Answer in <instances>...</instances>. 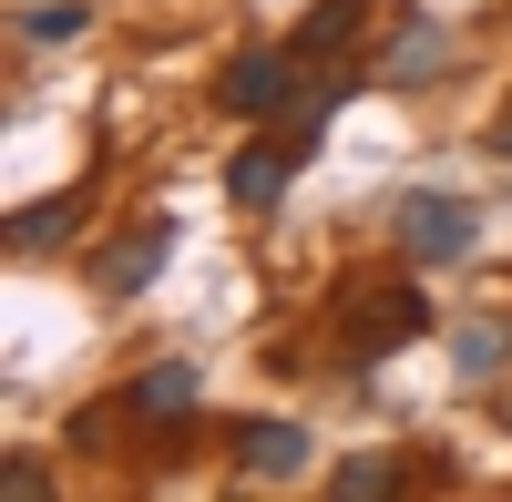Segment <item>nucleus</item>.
<instances>
[{
	"label": "nucleus",
	"instance_id": "20e7f679",
	"mask_svg": "<svg viewBox=\"0 0 512 502\" xmlns=\"http://www.w3.org/2000/svg\"><path fill=\"white\" fill-rule=\"evenodd\" d=\"M287 103H297V41L287 52H246L226 72V113H287Z\"/></svg>",
	"mask_w": 512,
	"mask_h": 502
},
{
	"label": "nucleus",
	"instance_id": "6e6552de",
	"mask_svg": "<svg viewBox=\"0 0 512 502\" xmlns=\"http://www.w3.org/2000/svg\"><path fill=\"white\" fill-rule=\"evenodd\" d=\"M82 216H93V195H52V205H21V216H11V246H21V257H41V246H62V236H82Z\"/></svg>",
	"mask_w": 512,
	"mask_h": 502
},
{
	"label": "nucleus",
	"instance_id": "f03ea898",
	"mask_svg": "<svg viewBox=\"0 0 512 502\" xmlns=\"http://www.w3.org/2000/svg\"><path fill=\"white\" fill-rule=\"evenodd\" d=\"M400 246H410L420 267H451V257L482 246V216L461 195H400Z\"/></svg>",
	"mask_w": 512,
	"mask_h": 502
},
{
	"label": "nucleus",
	"instance_id": "f257e3e1",
	"mask_svg": "<svg viewBox=\"0 0 512 502\" xmlns=\"http://www.w3.org/2000/svg\"><path fill=\"white\" fill-rule=\"evenodd\" d=\"M338 339H349V359H390L410 339H431V298L420 287H349L338 298Z\"/></svg>",
	"mask_w": 512,
	"mask_h": 502
},
{
	"label": "nucleus",
	"instance_id": "7ed1b4c3",
	"mask_svg": "<svg viewBox=\"0 0 512 502\" xmlns=\"http://www.w3.org/2000/svg\"><path fill=\"white\" fill-rule=\"evenodd\" d=\"M164 257H175V226H164V216H144L123 246H103L93 287H103V298H134V287H154V267H164Z\"/></svg>",
	"mask_w": 512,
	"mask_h": 502
},
{
	"label": "nucleus",
	"instance_id": "ddd939ff",
	"mask_svg": "<svg viewBox=\"0 0 512 502\" xmlns=\"http://www.w3.org/2000/svg\"><path fill=\"white\" fill-rule=\"evenodd\" d=\"M502 359H512V328H502V318L461 328V369H472V380H482V369H502Z\"/></svg>",
	"mask_w": 512,
	"mask_h": 502
},
{
	"label": "nucleus",
	"instance_id": "1a4fd4ad",
	"mask_svg": "<svg viewBox=\"0 0 512 502\" xmlns=\"http://www.w3.org/2000/svg\"><path fill=\"white\" fill-rule=\"evenodd\" d=\"M359 21H369V0H318V11L297 21V62H328V52H349V41H359Z\"/></svg>",
	"mask_w": 512,
	"mask_h": 502
},
{
	"label": "nucleus",
	"instance_id": "2eb2a0df",
	"mask_svg": "<svg viewBox=\"0 0 512 502\" xmlns=\"http://www.w3.org/2000/svg\"><path fill=\"white\" fill-rule=\"evenodd\" d=\"M502 154H512V123H502Z\"/></svg>",
	"mask_w": 512,
	"mask_h": 502
},
{
	"label": "nucleus",
	"instance_id": "4468645a",
	"mask_svg": "<svg viewBox=\"0 0 512 502\" xmlns=\"http://www.w3.org/2000/svg\"><path fill=\"white\" fill-rule=\"evenodd\" d=\"M0 492H11V502H41V492H52V472H41V462H0Z\"/></svg>",
	"mask_w": 512,
	"mask_h": 502
},
{
	"label": "nucleus",
	"instance_id": "39448f33",
	"mask_svg": "<svg viewBox=\"0 0 512 502\" xmlns=\"http://www.w3.org/2000/svg\"><path fill=\"white\" fill-rule=\"evenodd\" d=\"M236 462L256 482H297V472H308V431H297V421H236Z\"/></svg>",
	"mask_w": 512,
	"mask_h": 502
},
{
	"label": "nucleus",
	"instance_id": "9b49d317",
	"mask_svg": "<svg viewBox=\"0 0 512 502\" xmlns=\"http://www.w3.org/2000/svg\"><path fill=\"white\" fill-rule=\"evenodd\" d=\"M328 492L338 502H379V492H400V462H390V451H359V462L328 472Z\"/></svg>",
	"mask_w": 512,
	"mask_h": 502
},
{
	"label": "nucleus",
	"instance_id": "f8f14e48",
	"mask_svg": "<svg viewBox=\"0 0 512 502\" xmlns=\"http://www.w3.org/2000/svg\"><path fill=\"white\" fill-rule=\"evenodd\" d=\"M441 62H451V52H441V31H431V21H410V31H400V52H390V72H400V82H431Z\"/></svg>",
	"mask_w": 512,
	"mask_h": 502
},
{
	"label": "nucleus",
	"instance_id": "423d86ee",
	"mask_svg": "<svg viewBox=\"0 0 512 502\" xmlns=\"http://www.w3.org/2000/svg\"><path fill=\"white\" fill-rule=\"evenodd\" d=\"M123 410H134V421H185V410H195V369L185 359L134 369V380H123Z\"/></svg>",
	"mask_w": 512,
	"mask_h": 502
},
{
	"label": "nucleus",
	"instance_id": "0eeeda50",
	"mask_svg": "<svg viewBox=\"0 0 512 502\" xmlns=\"http://www.w3.org/2000/svg\"><path fill=\"white\" fill-rule=\"evenodd\" d=\"M287 164H297V154H287V144H246V154H236V164H226V195H236V205H246V216H267V205H277V195H287Z\"/></svg>",
	"mask_w": 512,
	"mask_h": 502
},
{
	"label": "nucleus",
	"instance_id": "9d476101",
	"mask_svg": "<svg viewBox=\"0 0 512 502\" xmlns=\"http://www.w3.org/2000/svg\"><path fill=\"white\" fill-rule=\"evenodd\" d=\"M11 31L31 41V52H52V41H82V31H93V0H31Z\"/></svg>",
	"mask_w": 512,
	"mask_h": 502
}]
</instances>
